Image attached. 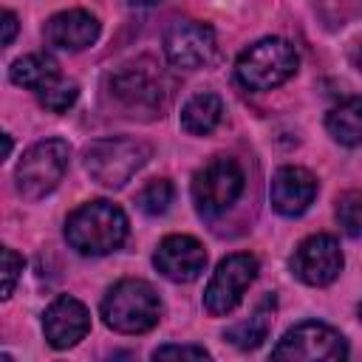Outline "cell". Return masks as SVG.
Instances as JSON below:
<instances>
[{
    "label": "cell",
    "mask_w": 362,
    "mask_h": 362,
    "mask_svg": "<svg viewBox=\"0 0 362 362\" xmlns=\"http://www.w3.org/2000/svg\"><path fill=\"white\" fill-rule=\"evenodd\" d=\"M105 90L124 116L156 119L170 105L173 79L167 76V71L156 59L139 57V59H130V62L119 65L107 76Z\"/></svg>",
    "instance_id": "obj_1"
},
{
    "label": "cell",
    "mask_w": 362,
    "mask_h": 362,
    "mask_svg": "<svg viewBox=\"0 0 362 362\" xmlns=\"http://www.w3.org/2000/svg\"><path fill=\"white\" fill-rule=\"evenodd\" d=\"M127 238V215L113 201H88L65 221V240L88 257L116 252Z\"/></svg>",
    "instance_id": "obj_2"
},
{
    "label": "cell",
    "mask_w": 362,
    "mask_h": 362,
    "mask_svg": "<svg viewBox=\"0 0 362 362\" xmlns=\"http://www.w3.org/2000/svg\"><path fill=\"white\" fill-rule=\"evenodd\" d=\"M161 297L147 280L124 277L113 283L102 300V320L119 334H144L161 320Z\"/></svg>",
    "instance_id": "obj_3"
},
{
    "label": "cell",
    "mask_w": 362,
    "mask_h": 362,
    "mask_svg": "<svg viewBox=\"0 0 362 362\" xmlns=\"http://www.w3.org/2000/svg\"><path fill=\"white\" fill-rule=\"evenodd\" d=\"M153 156V147L130 136L96 139L85 147V170L102 187H124Z\"/></svg>",
    "instance_id": "obj_4"
},
{
    "label": "cell",
    "mask_w": 362,
    "mask_h": 362,
    "mask_svg": "<svg viewBox=\"0 0 362 362\" xmlns=\"http://www.w3.org/2000/svg\"><path fill=\"white\" fill-rule=\"evenodd\" d=\"M300 57L288 40L263 37L252 42L235 62V76L249 90H272L297 74Z\"/></svg>",
    "instance_id": "obj_5"
},
{
    "label": "cell",
    "mask_w": 362,
    "mask_h": 362,
    "mask_svg": "<svg viewBox=\"0 0 362 362\" xmlns=\"http://www.w3.org/2000/svg\"><path fill=\"white\" fill-rule=\"evenodd\" d=\"M71 161V147L62 139H42L37 144H31L14 173L17 181V192L25 201H40L45 198L65 175Z\"/></svg>",
    "instance_id": "obj_6"
},
{
    "label": "cell",
    "mask_w": 362,
    "mask_h": 362,
    "mask_svg": "<svg viewBox=\"0 0 362 362\" xmlns=\"http://www.w3.org/2000/svg\"><path fill=\"white\" fill-rule=\"evenodd\" d=\"M189 189L201 218H221L243 192V170L235 158L215 156L192 175Z\"/></svg>",
    "instance_id": "obj_7"
},
{
    "label": "cell",
    "mask_w": 362,
    "mask_h": 362,
    "mask_svg": "<svg viewBox=\"0 0 362 362\" xmlns=\"http://www.w3.org/2000/svg\"><path fill=\"white\" fill-rule=\"evenodd\" d=\"M348 356L345 337L317 320H305L283 334V339L272 348V359L291 362H339Z\"/></svg>",
    "instance_id": "obj_8"
},
{
    "label": "cell",
    "mask_w": 362,
    "mask_h": 362,
    "mask_svg": "<svg viewBox=\"0 0 362 362\" xmlns=\"http://www.w3.org/2000/svg\"><path fill=\"white\" fill-rule=\"evenodd\" d=\"M257 272H260V263L249 252H235V255L223 257L218 263L215 274L206 283L204 308L212 317H223V314L235 311V305L243 300V291L252 286V280L257 277Z\"/></svg>",
    "instance_id": "obj_9"
},
{
    "label": "cell",
    "mask_w": 362,
    "mask_h": 362,
    "mask_svg": "<svg viewBox=\"0 0 362 362\" xmlns=\"http://www.w3.org/2000/svg\"><path fill=\"white\" fill-rule=\"evenodd\" d=\"M164 54L175 68L184 71L206 68L218 57V37L206 23L173 20L164 31Z\"/></svg>",
    "instance_id": "obj_10"
},
{
    "label": "cell",
    "mask_w": 362,
    "mask_h": 362,
    "mask_svg": "<svg viewBox=\"0 0 362 362\" xmlns=\"http://www.w3.org/2000/svg\"><path fill=\"white\" fill-rule=\"evenodd\" d=\"M342 249L334 235H311L291 255V272L305 286H328L342 272Z\"/></svg>",
    "instance_id": "obj_11"
},
{
    "label": "cell",
    "mask_w": 362,
    "mask_h": 362,
    "mask_svg": "<svg viewBox=\"0 0 362 362\" xmlns=\"http://www.w3.org/2000/svg\"><path fill=\"white\" fill-rule=\"evenodd\" d=\"M153 266L173 283H192L206 269V252L189 235H167L153 255Z\"/></svg>",
    "instance_id": "obj_12"
},
{
    "label": "cell",
    "mask_w": 362,
    "mask_h": 362,
    "mask_svg": "<svg viewBox=\"0 0 362 362\" xmlns=\"http://www.w3.org/2000/svg\"><path fill=\"white\" fill-rule=\"evenodd\" d=\"M88 331H90V314L76 297L59 294L42 314V334L48 345L57 351L74 348L79 339H85Z\"/></svg>",
    "instance_id": "obj_13"
},
{
    "label": "cell",
    "mask_w": 362,
    "mask_h": 362,
    "mask_svg": "<svg viewBox=\"0 0 362 362\" xmlns=\"http://www.w3.org/2000/svg\"><path fill=\"white\" fill-rule=\"evenodd\" d=\"M317 198V178L303 167H280L269 184L272 209L283 218L303 215Z\"/></svg>",
    "instance_id": "obj_14"
},
{
    "label": "cell",
    "mask_w": 362,
    "mask_h": 362,
    "mask_svg": "<svg viewBox=\"0 0 362 362\" xmlns=\"http://www.w3.org/2000/svg\"><path fill=\"white\" fill-rule=\"evenodd\" d=\"M42 37L51 48L59 51H85L99 37V20L85 8H71L48 17Z\"/></svg>",
    "instance_id": "obj_15"
},
{
    "label": "cell",
    "mask_w": 362,
    "mask_h": 362,
    "mask_svg": "<svg viewBox=\"0 0 362 362\" xmlns=\"http://www.w3.org/2000/svg\"><path fill=\"white\" fill-rule=\"evenodd\" d=\"M274 308H277L274 294H266V297L257 303V308L252 311L249 320H240V322H235L232 328H226L223 339H226L229 345L240 348V351H252V348H257V345L269 337V331H272Z\"/></svg>",
    "instance_id": "obj_16"
},
{
    "label": "cell",
    "mask_w": 362,
    "mask_h": 362,
    "mask_svg": "<svg viewBox=\"0 0 362 362\" xmlns=\"http://www.w3.org/2000/svg\"><path fill=\"white\" fill-rule=\"evenodd\" d=\"M8 79L25 90H34V93H42L45 88H51L54 82H59V65L54 57L48 54H28V57H20L11 62L8 68Z\"/></svg>",
    "instance_id": "obj_17"
},
{
    "label": "cell",
    "mask_w": 362,
    "mask_h": 362,
    "mask_svg": "<svg viewBox=\"0 0 362 362\" xmlns=\"http://www.w3.org/2000/svg\"><path fill=\"white\" fill-rule=\"evenodd\" d=\"M221 119H223V102L212 90H201V93L189 96L187 105L181 107V127L192 136L212 133L221 124Z\"/></svg>",
    "instance_id": "obj_18"
},
{
    "label": "cell",
    "mask_w": 362,
    "mask_h": 362,
    "mask_svg": "<svg viewBox=\"0 0 362 362\" xmlns=\"http://www.w3.org/2000/svg\"><path fill=\"white\" fill-rule=\"evenodd\" d=\"M325 130L345 147L362 144V96H348L334 105L325 116Z\"/></svg>",
    "instance_id": "obj_19"
},
{
    "label": "cell",
    "mask_w": 362,
    "mask_h": 362,
    "mask_svg": "<svg viewBox=\"0 0 362 362\" xmlns=\"http://www.w3.org/2000/svg\"><path fill=\"white\" fill-rule=\"evenodd\" d=\"M173 198H175L173 181H167V178H153V181H147V184L141 187V192L136 195V204H139V209L147 212V215H164V212L170 209Z\"/></svg>",
    "instance_id": "obj_20"
},
{
    "label": "cell",
    "mask_w": 362,
    "mask_h": 362,
    "mask_svg": "<svg viewBox=\"0 0 362 362\" xmlns=\"http://www.w3.org/2000/svg\"><path fill=\"white\" fill-rule=\"evenodd\" d=\"M337 223L348 238L362 235V189H348L337 198Z\"/></svg>",
    "instance_id": "obj_21"
},
{
    "label": "cell",
    "mask_w": 362,
    "mask_h": 362,
    "mask_svg": "<svg viewBox=\"0 0 362 362\" xmlns=\"http://www.w3.org/2000/svg\"><path fill=\"white\" fill-rule=\"evenodd\" d=\"M76 96H79L76 82H65V79H59V82H54L51 88H45L42 93H37L40 105H42L45 110H51V113H65V110L76 102Z\"/></svg>",
    "instance_id": "obj_22"
},
{
    "label": "cell",
    "mask_w": 362,
    "mask_h": 362,
    "mask_svg": "<svg viewBox=\"0 0 362 362\" xmlns=\"http://www.w3.org/2000/svg\"><path fill=\"white\" fill-rule=\"evenodd\" d=\"M317 8L328 28H337L362 14V0H317Z\"/></svg>",
    "instance_id": "obj_23"
},
{
    "label": "cell",
    "mask_w": 362,
    "mask_h": 362,
    "mask_svg": "<svg viewBox=\"0 0 362 362\" xmlns=\"http://www.w3.org/2000/svg\"><path fill=\"white\" fill-rule=\"evenodd\" d=\"M20 272H23V257L14 249H3V300H8L14 294Z\"/></svg>",
    "instance_id": "obj_24"
},
{
    "label": "cell",
    "mask_w": 362,
    "mask_h": 362,
    "mask_svg": "<svg viewBox=\"0 0 362 362\" xmlns=\"http://www.w3.org/2000/svg\"><path fill=\"white\" fill-rule=\"evenodd\" d=\"M153 359H209V351L204 345H161L153 351Z\"/></svg>",
    "instance_id": "obj_25"
},
{
    "label": "cell",
    "mask_w": 362,
    "mask_h": 362,
    "mask_svg": "<svg viewBox=\"0 0 362 362\" xmlns=\"http://www.w3.org/2000/svg\"><path fill=\"white\" fill-rule=\"evenodd\" d=\"M17 34V17L14 11H3V45H11Z\"/></svg>",
    "instance_id": "obj_26"
},
{
    "label": "cell",
    "mask_w": 362,
    "mask_h": 362,
    "mask_svg": "<svg viewBox=\"0 0 362 362\" xmlns=\"http://www.w3.org/2000/svg\"><path fill=\"white\" fill-rule=\"evenodd\" d=\"M348 62L362 74V40H356V42L348 48Z\"/></svg>",
    "instance_id": "obj_27"
},
{
    "label": "cell",
    "mask_w": 362,
    "mask_h": 362,
    "mask_svg": "<svg viewBox=\"0 0 362 362\" xmlns=\"http://www.w3.org/2000/svg\"><path fill=\"white\" fill-rule=\"evenodd\" d=\"M133 6H156V3H161V0H130Z\"/></svg>",
    "instance_id": "obj_28"
},
{
    "label": "cell",
    "mask_w": 362,
    "mask_h": 362,
    "mask_svg": "<svg viewBox=\"0 0 362 362\" xmlns=\"http://www.w3.org/2000/svg\"><path fill=\"white\" fill-rule=\"evenodd\" d=\"M359 317H362V305H359Z\"/></svg>",
    "instance_id": "obj_29"
}]
</instances>
